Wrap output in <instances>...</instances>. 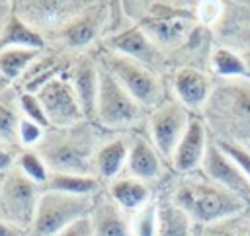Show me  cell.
<instances>
[{
  "label": "cell",
  "mask_w": 250,
  "mask_h": 236,
  "mask_svg": "<svg viewBox=\"0 0 250 236\" xmlns=\"http://www.w3.org/2000/svg\"><path fill=\"white\" fill-rule=\"evenodd\" d=\"M41 193L43 187L39 183L31 181L20 168H10L6 174H2L0 216L27 230L33 220Z\"/></svg>",
  "instance_id": "cell-8"
},
{
  "label": "cell",
  "mask_w": 250,
  "mask_h": 236,
  "mask_svg": "<svg viewBox=\"0 0 250 236\" xmlns=\"http://www.w3.org/2000/svg\"><path fill=\"white\" fill-rule=\"evenodd\" d=\"M57 236H92V222H90V215L78 218L76 222H72L70 226L62 228Z\"/></svg>",
  "instance_id": "cell-34"
},
{
  "label": "cell",
  "mask_w": 250,
  "mask_h": 236,
  "mask_svg": "<svg viewBox=\"0 0 250 236\" xmlns=\"http://www.w3.org/2000/svg\"><path fill=\"white\" fill-rule=\"evenodd\" d=\"M41 55L37 49H25V47H6L0 49V74L16 86L20 78L25 74V70L33 64V60Z\"/></svg>",
  "instance_id": "cell-24"
},
{
  "label": "cell",
  "mask_w": 250,
  "mask_h": 236,
  "mask_svg": "<svg viewBox=\"0 0 250 236\" xmlns=\"http://www.w3.org/2000/svg\"><path fill=\"white\" fill-rule=\"evenodd\" d=\"M191 117H193V113H189L178 99H174L172 94L158 107L148 111L146 137L168 166H170V160H172L180 140L184 138V135L189 127Z\"/></svg>",
  "instance_id": "cell-7"
},
{
  "label": "cell",
  "mask_w": 250,
  "mask_h": 236,
  "mask_svg": "<svg viewBox=\"0 0 250 236\" xmlns=\"http://www.w3.org/2000/svg\"><path fill=\"white\" fill-rule=\"evenodd\" d=\"M168 197L193 220L195 226L219 222L250 211V205L201 172L178 176Z\"/></svg>",
  "instance_id": "cell-3"
},
{
  "label": "cell",
  "mask_w": 250,
  "mask_h": 236,
  "mask_svg": "<svg viewBox=\"0 0 250 236\" xmlns=\"http://www.w3.org/2000/svg\"><path fill=\"white\" fill-rule=\"evenodd\" d=\"M0 183H2V176H0Z\"/></svg>",
  "instance_id": "cell-39"
},
{
  "label": "cell",
  "mask_w": 250,
  "mask_h": 236,
  "mask_svg": "<svg viewBox=\"0 0 250 236\" xmlns=\"http://www.w3.org/2000/svg\"><path fill=\"white\" fill-rule=\"evenodd\" d=\"M168 168L170 166L164 162V158L158 154V150L152 146L146 135H133L125 168L127 176L141 179L148 185H156L166 177Z\"/></svg>",
  "instance_id": "cell-16"
},
{
  "label": "cell",
  "mask_w": 250,
  "mask_h": 236,
  "mask_svg": "<svg viewBox=\"0 0 250 236\" xmlns=\"http://www.w3.org/2000/svg\"><path fill=\"white\" fill-rule=\"evenodd\" d=\"M6 47H25V49H37V51H43L47 47L45 39L33 31L27 23H23L14 12L0 35V49H6Z\"/></svg>",
  "instance_id": "cell-25"
},
{
  "label": "cell",
  "mask_w": 250,
  "mask_h": 236,
  "mask_svg": "<svg viewBox=\"0 0 250 236\" xmlns=\"http://www.w3.org/2000/svg\"><path fill=\"white\" fill-rule=\"evenodd\" d=\"M209 138L211 137H209V131H207L203 117L193 115L184 138L180 140V144H178V148L170 160V170L176 172L178 176L199 172L207 144H209Z\"/></svg>",
  "instance_id": "cell-15"
},
{
  "label": "cell",
  "mask_w": 250,
  "mask_h": 236,
  "mask_svg": "<svg viewBox=\"0 0 250 236\" xmlns=\"http://www.w3.org/2000/svg\"><path fill=\"white\" fill-rule=\"evenodd\" d=\"M201 117L213 140L250 150V78H215Z\"/></svg>",
  "instance_id": "cell-2"
},
{
  "label": "cell",
  "mask_w": 250,
  "mask_h": 236,
  "mask_svg": "<svg viewBox=\"0 0 250 236\" xmlns=\"http://www.w3.org/2000/svg\"><path fill=\"white\" fill-rule=\"evenodd\" d=\"M12 12H14L12 2H0V35L4 31V27H6V23H8L10 16H12Z\"/></svg>",
  "instance_id": "cell-36"
},
{
  "label": "cell",
  "mask_w": 250,
  "mask_h": 236,
  "mask_svg": "<svg viewBox=\"0 0 250 236\" xmlns=\"http://www.w3.org/2000/svg\"><path fill=\"white\" fill-rule=\"evenodd\" d=\"M16 168H20L31 181L39 183L41 187L47 183L49 174H51L49 168L45 166L43 158H41L33 148H23V150L20 152V156H18V160H16Z\"/></svg>",
  "instance_id": "cell-27"
},
{
  "label": "cell",
  "mask_w": 250,
  "mask_h": 236,
  "mask_svg": "<svg viewBox=\"0 0 250 236\" xmlns=\"http://www.w3.org/2000/svg\"><path fill=\"white\" fill-rule=\"evenodd\" d=\"M113 135L96 123L80 121L72 127L47 129L43 140L33 148L53 174L96 176L94 158L104 140Z\"/></svg>",
  "instance_id": "cell-1"
},
{
  "label": "cell",
  "mask_w": 250,
  "mask_h": 236,
  "mask_svg": "<svg viewBox=\"0 0 250 236\" xmlns=\"http://www.w3.org/2000/svg\"><path fill=\"white\" fill-rule=\"evenodd\" d=\"M18 96L20 92L14 86L0 92V142L21 148L20 138H18V129H20V121L23 115L20 109Z\"/></svg>",
  "instance_id": "cell-21"
},
{
  "label": "cell",
  "mask_w": 250,
  "mask_h": 236,
  "mask_svg": "<svg viewBox=\"0 0 250 236\" xmlns=\"http://www.w3.org/2000/svg\"><path fill=\"white\" fill-rule=\"evenodd\" d=\"M86 4V0H16L12 8L14 14L47 43V39L80 14Z\"/></svg>",
  "instance_id": "cell-9"
},
{
  "label": "cell",
  "mask_w": 250,
  "mask_h": 236,
  "mask_svg": "<svg viewBox=\"0 0 250 236\" xmlns=\"http://www.w3.org/2000/svg\"><path fill=\"white\" fill-rule=\"evenodd\" d=\"M156 232L154 236H195L193 220L166 195L156 199Z\"/></svg>",
  "instance_id": "cell-20"
},
{
  "label": "cell",
  "mask_w": 250,
  "mask_h": 236,
  "mask_svg": "<svg viewBox=\"0 0 250 236\" xmlns=\"http://www.w3.org/2000/svg\"><path fill=\"white\" fill-rule=\"evenodd\" d=\"M100 47L105 49V51H111V53H117V55L135 59V60H139V62L154 68L162 76H166V74L172 72L168 59L152 45V41L146 37V33L137 23H133L131 20L123 27H119L115 33L107 35L102 41Z\"/></svg>",
  "instance_id": "cell-10"
},
{
  "label": "cell",
  "mask_w": 250,
  "mask_h": 236,
  "mask_svg": "<svg viewBox=\"0 0 250 236\" xmlns=\"http://www.w3.org/2000/svg\"><path fill=\"white\" fill-rule=\"evenodd\" d=\"M104 183L96 176H76V174H49L47 183L43 189L61 191L68 195H82V197H96L104 191Z\"/></svg>",
  "instance_id": "cell-22"
},
{
  "label": "cell",
  "mask_w": 250,
  "mask_h": 236,
  "mask_svg": "<svg viewBox=\"0 0 250 236\" xmlns=\"http://www.w3.org/2000/svg\"><path fill=\"white\" fill-rule=\"evenodd\" d=\"M68 80H70V86L74 90V96L78 99V105L82 109L84 119L90 123H96L100 64H98L94 51L84 53V55H74L70 68H68Z\"/></svg>",
  "instance_id": "cell-14"
},
{
  "label": "cell",
  "mask_w": 250,
  "mask_h": 236,
  "mask_svg": "<svg viewBox=\"0 0 250 236\" xmlns=\"http://www.w3.org/2000/svg\"><path fill=\"white\" fill-rule=\"evenodd\" d=\"M45 133H47L45 127H41V125H37V123H33V121H29V119H25V117H21L20 129H18L20 146H21V148H35V146L43 140Z\"/></svg>",
  "instance_id": "cell-31"
},
{
  "label": "cell",
  "mask_w": 250,
  "mask_h": 236,
  "mask_svg": "<svg viewBox=\"0 0 250 236\" xmlns=\"http://www.w3.org/2000/svg\"><path fill=\"white\" fill-rule=\"evenodd\" d=\"M10 86H12V84H10V82L0 74V92H2V90H6V88H10Z\"/></svg>",
  "instance_id": "cell-37"
},
{
  "label": "cell",
  "mask_w": 250,
  "mask_h": 236,
  "mask_svg": "<svg viewBox=\"0 0 250 236\" xmlns=\"http://www.w3.org/2000/svg\"><path fill=\"white\" fill-rule=\"evenodd\" d=\"M0 236H27V232H25V228L0 216Z\"/></svg>",
  "instance_id": "cell-35"
},
{
  "label": "cell",
  "mask_w": 250,
  "mask_h": 236,
  "mask_svg": "<svg viewBox=\"0 0 250 236\" xmlns=\"http://www.w3.org/2000/svg\"><path fill=\"white\" fill-rule=\"evenodd\" d=\"M209 72L215 78H223V80L246 78L248 76V64L236 51L215 43L211 59H209Z\"/></svg>",
  "instance_id": "cell-23"
},
{
  "label": "cell",
  "mask_w": 250,
  "mask_h": 236,
  "mask_svg": "<svg viewBox=\"0 0 250 236\" xmlns=\"http://www.w3.org/2000/svg\"><path fill=\"white\" fill-rule=\"evenodd\" d=\"M23 148H18V146H10L6 142H0V176L6 174L10 168L16 166V160L20 156Z\"/></svg>",
  "instance_id": "cell-33"
},
{
  "label": "cell",
  "mask_w": 250,
  "mask_h": 236,
  "mask_svg": "<svg viewBox=\"0 0 250 236\" xmlns=\"http://www.w3.org/2000/svg\"><path fill=\"white\" fill-rule=\"evenodd\" d=\"M105 193L117 203V207L121 211H125L129 216L137 211H141L143 207H146L150 201H154V191L152 185L135 179L127 174L115 177L113 181H109L105 185Z\"/></svg>",
  "instance_id": "cell-19"
},
{
  "label": "cell",
  "mask_w": 250,
  "mask_h": 236,
  "mask_svg": "<svg viewBox=\"0 0 250 236\" xmlns=\"http://www.w3.org/2000/svg\"><path fill=\"white\" fill-rule=\"evenodd\" d=\"M213 84L215 78L207 70L191 66H176L168 78L172 98L178 99L189 113L199 117L211 98Z\"/></svg>",
  "instance_id": "cell-12"
},
{
  "label": "cell",
  "mask_w": 250,
  "mask_h": 236,
  "mask_svg": "<svg viewBox=\"0 0 250 236\" xmlns=\"http://www.w3.org/2000/svg\"><path fill=\"white\" fill-rule=\"evenodd\" d=\"M98 64L100 86L96 101V125L109 133H131L143 127L146 129L148 111L117 82V78L100 60Z\"/></svg>",
  "instance_id": "cell-4"
},
{
  "label": "cell",
  "mask_w": 250,
  "mask_h": 236,
  "mask_svg": "<svg viewBox=\"0 0 250 236\" xmlns=\"http://www.w3.org/2000/svg\"><path fill=\"white\" fill-rule=\"evenodd\" d=\"M248 218H250V211L219 220V222H211L205 226H197L195 228V236H244L246 234V226H248Z\"/></svg>",
  "instance_id": "cell-26"
},
{
  "label": "cell",
  "mask_w": 250,
  "mask_h": 236,
  "mask_svg": "<svg viewBox=\"0 0 250 236\" xmlns=\"http://www.w3.org/2000/svg\"><path fill=\"white\" fill-rule=\"evenodd\" d=\"M131 140L133 135L129 133H113L98 148L94 158V174L104 185L125 174Z\"/></svg>",
  "instance_id": "cell-17"
},
{
  "label": "cell",
  "mask_w": 250,
  "mask_h": 236,
  "mask_svg": "<svg viewBox=\"0 0 250 236\" xmlns=\"http://www.w3.org/2000/svg\"><path fill=\"white\" fill-rule=\"evenodd\" d=\"M199 172L250 205V179L242 174V170L234 164V160L221 150V146L213 138H209Z\"/></svg>",
  "instance_id": "cell-13"
},
{
  "label": "cell",
  "mask_w": 250,
  "mask_h": 236,
  "mask_svg": "<svg viewBox=\"0 0 250 236\" xmlns=\"http://www.w3.org/2000/svg\"><path fill=\"white\" fill-rule=\"evenodd\" d=\"M94 55L146 111H152L170 96L168 78L154 68L102 47H98Z\"/></svg>",
  "instance_id": "cell-5"
},
{
  "label": "cell",
  "mask_w": 250,
  "mask_h": 236,
  "mask_svg": "<svg viewBox=\"0 0 250 236\" xmlns=\"http://www.w3.org/2000/svg\"><path fill=\"white\" fill-rule=\"evenodd\" d=\"M96 197L68 195L61 191L43 189L33 220L25 230L27 236H57L62 228L70 226L82 216H88Z\"/></svg>",
  "instance_id": "cell-6"
},
{
  "label": "cell",
  "mask_w": 250,
  "mask_h": 236,
  "mask_svg": "<svg viewBox=\"0 0 250 236\" xmlns=\"http://www.w3.org/2000/svg\"><path fill=\"white\" fill-rule=\"evenodd\" d=\"M92 236H133L131 216L117 207V203L105 193V187L94 199L90 211Z\"/></svg>",
  "instance_id": "cell-18"
},
{
  "label": "cell",
  "mask_w": 250,
  "mask_h": 236,
  "mask_svg": "<svg viewBox=\"0 0 250 236\" xmlns=\"http://www.w3.org/2000/svg\"><path fill=\"white\" fill-rule=\"evenodd\" d=\"M156 205L158 201H150L146 207L131 215V232L133 236H154L156 232Z\"/></svg>",
  "instance_id": "cell-29"
},
{
  "label": "cell",
  "mask_w": 250,
  "mask_h": 236,
  "mask_svg": "<svg viewBox=\"0 0 250 236\" xmlns=\"http://www.w3.org/2000/svg\"><path fill=\"white\" fill-rule=\"evenodd\" d=\"M219 146H221V150L223 152H227L232 160H234V164L242 170V174L250 179V150L248 148H244V146H240V144H232V142H221V140H215Z\"/></svg>",
  "instance_id": "cell-32"
},
{
  "label": "cell",
  "mask_w": 250,
  "mask_h": 236,
  "mask_svg": "<svg viewBox=\"0 0 250 236\" xmlns=\"http://www.w3.org/2000/svg\"><path fill=\"white\" fill-rule=\"evenodd\" d=\"M244 236H250V218H248V226H246V234Z\"/></svg>",
  "instance_id": "cell-38"
},
{
  "label": "cell",
  "mask_w": 250,
  "mask_h": 236,
  "mask_svg": "<svg viewBox=\"0 0 250 236\" xmlns=\"http://www.w3.org/2000/svg\"><path fill=\"white\" fill-rule=\"evenodd\" d=\"M18 101H20L21 115L25 119H29V121H33V123H37V125H41L45 129H51V125H49V121L45 117V111H43V107H41V103H39V99H37L35 94H31V92H20Z\"/></svg>",
  "instance_id": "cell-30"
},
{
  "label": "cell",
  "mask_w": 250,
  "mask_h": 236,
  "mask_svg": "<svg viewBox=\"0 0 250 236\" xmlns=\"http://www.w3.org/2000/svg\"><path fill=\"white\" fill-rule=\"evenodd\" d=\"M225 6H227V2H221V0H197L195 2L197 23L201 27H207L213 31L225 16Z\"/></svg>",
  "instance_id": "cell-28"
},
{
  "label": "cell",
  "mask_w": 250,
  "mask_h": 236,
  "mask_svg": "<svg viewBox=\"0 0 250 236\" xmlns=\"http://www.w3.org/2000/svg\"><path fill=\"white\" fill-rule=\"evenodd\" d=\"M35 96L51 127L62 129V127H72L80 121H86L78 105V99L74 96V90L70 86L68 72L49 80L45 86H41L35 92Z\"/></svg>",
  "instance_id": "cell-11"
}]
</instances>
